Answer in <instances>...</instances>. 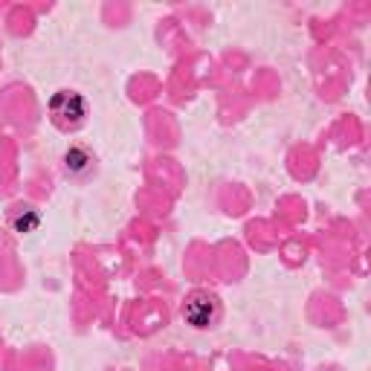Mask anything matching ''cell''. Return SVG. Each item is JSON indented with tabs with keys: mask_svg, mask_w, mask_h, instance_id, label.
<instances>
[{
	"mask_svg": "<svg viewBox=\"0 0 371 371\" xmlns=\"http://www.w3.org/2000/svg\"><path fill=\"white\" fill-rule=\"evenodd\" d=\"M50 110H52V116H55L58 125L70 128V125H79V122L84 119L87 105H84V99L79 96V93L61 90V93H55V96L50 99Z\"/></svg>",
	"mask_w": 371,
	"mask_h": 371,
	"instance_id": "cell-1",
	"label": "cell"
},
{
	"mask_svg": "<svg viewBox=\"0 0 371 371\" xmlns=\"http://www.w3.org/2000/svg\"><path fill=\"white\" fill-rule=\"evenodd\" d=\"M218 314H221V311H218V299L209 296V293H195L189 302H186V307H183L186 322L195 325V328H209V325H215Z\"/></svg>",
	"mask_w": 371,
	"mask_h": 371,
	"instance_id": "cell-2",
	"label": "cell"
},
{
	"mask_svg": "<svg viewBox=\"0 0 371 371\" xmlns=\"http://www.w3.org/2000/svg\"><path fill=\"white\" fill-rule=\"evenodd\" d=\"M64 166H67V171H70L73 177H81V174H87V171L93 169V157H90L84 148L73 145V148L64 154Z\"/></svg>",
	"mask_w": 371,
	"mask_h": 371,
	"instance_id": "cell-3",
	"label": "cell"
},
{
	"mask_svg": "<svg viewBox=\"0 0 371 371\" xmlns=\"http://www.w3.org/2000/svg\"><path fill=\"white\" fill-rule=\"evenodd\" d=\"M38 224H41V218H38V215H35L33 209H23L21 215H15V221H12L15 232H33Z\"/></svg>",
	"mask_w": 371,
	"mask_h": 371,
	"instance_id": "cell-4",
	"label": "cell"
}]
</instances>
